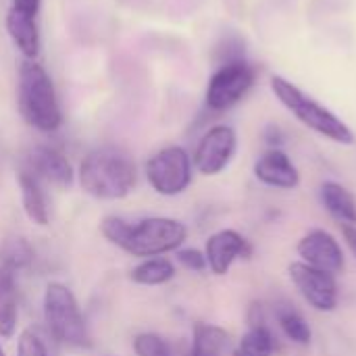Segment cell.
<instances>
[{"label": "cell", "instance_id": "1", "mask_svg": "<svg viewBox=\"0 0 356 356\" xmlns=\"http://www.w3.org/2000/svg\"><path fill=\"white\" fill-rule=\"evenodd\" d=\"M100 232L113 246L138 259L165 257L179 250L188 240L186 223L173 217H146L138 223L106 217L100 223Z\"/></svg>", "mask_w": 356, "mask_h": 356}, {"label": "cell", "instance_id": "2", "mask_svg": "<svg viewBox=\"0 0 356 356\" xmlns=\"http://www.w3.org/2000/svg\"><path fill=\"white\" fill-rule=\"evenodd\" d=\"M77 179L81 190L98 200H123L138 181L136 163L119 148H96L79 165Z\"/></svg>", "mask_w": 356, "mask_h": 356}, {"label": "cell", "instance_id": "3", "mask_svg": "<svg viewBox=\"0 0 356 356\" xmlns=\"http://www.w3.org/2000/svg\"><path fill=\"white\" fill-rule=\"evenodd\" d=\"M269 88H271L273 96L277 98V102L300 125H305L313 134H317L334 144H340V146H353L356 142L355 131L342 117H338L332 108L321 104L317 98L307 94L302 88H298L288 77L273 75L269 79Z\"/></svg>", "mask_w": 356, "mask_h": 356}, {"label": "cell", "instance_id": "4", "mask_svg": "<svg viewBox=\"0 0 356 356\" xmlns=\"http://www.w3.org/2000/svg\"><path fill=\"white\" fill-rule=\"evenodd\" d=\"M17 106L23 121L42 134H52L63 125V108L54 81L38 60L23 58L19 65Z\"/></svg>", "mask_w": 356, "mask_h": 356}, {"label": "cell", "instance_id": "5", "mask_svg": "<svg viewBox=\"0 0 356 356\" xmlns=\"http://www.w3.org/2000/svg\"><path fill=\"white\" fill-rule=\"evenodd\" d=\"M42 313L50 336L58 344L75 350H86L92 346L86 317L71 288L60 282H50L44 290Z\"/></svg>", "mask_w": 356, "mask_h": 356}, {"label": "cell", "instance_id": "6", "mask_svg": "<svg viewBox=\"0 0 356 356\" xmlns=\"http://www.w3.org/2000/svg\"><path fill=\"white\" fill-rule=\"evenodd\" d=\"M259 67L244 56H234L221 63L209 77L204 90V104L213 113H225L238 106L257 86Z\"/></svg>", "mask_w": 356, "mask_h": 356}, {"label": "cell", "instance_id": "7", "mask_svg": "<svg viewBox=\"0 0 356 356\" xmlns=\"http://www.w3.org/2000/svg\"><path fill=\"white\" fill-rule=\"evenodd\" d=\"M146 179L150 188L167 198L184 194L194 179V163L186 148L165 146L146 163Z\"/></svg>", "mask_w": 356, "mask_h": 356}, {"label": "cell", "instance_id": "8", "mask_svg": "<svg viewBox=\"0 0 356 356\" xmlns=\"http://www.w3.org/2000/svg\"><path fill=\"white\" fill-rule=\"evenodd\" d=\"M238 152V131L227 123H217L209 127L192 154L194 171L204 177H215L223 173Z\"/></svg>", "mask_w": 356, "mask_h": 356}, {"label": "cell", "instance_id": "9", "mask_svg": "<svg viewBox=\"0 0 356 356\" xmlns=\"http://www.w3.org/2000/svg\"><path fill=\"white\" fill-rule=\"evenodd\" d=\"M288 275L292 286L298 290V294L311 309L319 313H332L338 309L340 290L334 275L319 271L302 261H294L288 267Z\"/></svg>", "mask_w": 356, "mask_h": 356}, {"label": "cell", "instance_id": "10", "mask_svg": "<svg viewBox=\"0 0 356 356\" xmlns=\"http://www.w3.org/2000/svg\"><path fill=\"white\" fill-rule=\"evenodd\" d=\"M296 254L300 257L302 263L319 271H325L334 277H338L346 269V254H344L342 244L338 242L334 234L321 227L311 229L298 240Z\"/></svg>", "mask_w": 356, "mask_h": 356}, {"label": "cell", "instance_id": "11", "mask_svg": "<svg viewBox=\"0 0 356 356\" xmlns=\"http://www.w3.org/2000/svg\"><path fill=\"white\" fill-rule=\"evenodd\" d=\"M202 252L211 273L227 275L236 261L252 257V244L236 229H219L209 236Z\"/></svg>", "mask_w": 356, "mask_h": 356}, {"label": "cell", "instance_id": "12", "mask_svg": "<svg viewBox=\"0 0 356 356\" xmlns=\"http://www.w3.org/2000/svg\"><path fill=\"white\" fill-rule=\"evenodd\" d=\"M259 184L273 190H296L302 181L298 167L284 148H267L252 167Z\"/></svg>", "mask_w": 356, "mask_h": 356}, {"label": "cell", "instance_id": "13", "mask_svg": "<svg viewBox=\"0 0 356 356\" xmlns=\"http://www.w3.org/2000/svg\"><path fill=\"white\" fill-rule=\"evenodd\" d=\"M31 175H35L42 184H50L56 188H71L75 181V171L69 159L52 146H35L27 156V167Z\"/></svg>", "mask_w": 356, "mask_h": 356}, {"label": "cell", "instance_id": "14", "mask_svg": "<svg viewBox=\"0 0 356 356\" xmlns=\"http://www.w3.org/2000/svg\"><path fill=\"white\" fill-rule=\"evenodd\" d=\"M4 27L13 46L19 50V54L25 60H38L42 52V35H40L38 17L19 13L8 6L6 17H4Z\"/></svg>", "mask_w": 356, "mask_h": 356}, {"label": "cell", "instance_id": "15", "mask_svg": "<svg viewBox=\"0 0 356 356\" xmlns=\"http://www.w3.org/2000/svg\"><path fill=\"white\" fill-rule=\"evenodd\" d=\"M17 181L21 190V204L27 219L38 227H46L50 223V207L42 181L35 175H31L27 169L19 171Z\"/></svg>", "mask_w": 356, "mask_h": 356}, {"label": "cell", "instance_id": "16", "mask_svg": "<svg viewBox=\"0 0 356 356\" xmlns=\"http://www.w3.org/2000/svg\"><path fill=\"white\" fill-rule=\"evenodd\" d=\"M319 198L325 211L340 221V225H356V196L340 181H323Z\"/></svg>", "mask_w": 356, "mask_h": 356}, {"label": "cell", "instance_id": "17", "mask_svg": "<svg viewBox=\"0 0 356 356\" xmlns=\"http://www.w3.org/2000/svg\"><path fill=\"white\" fill-rule=\"evenodd\" d=\"M232 336L213 323H196L192 330V355L225 356L232 355Z\"/></svg>", "mask_w": 356, "mask_h": 356}, {"label": "cell", "instance_id": "18", "mask_svg": "<svg viewBox=\"0 0 356 356\" xmlns=\"http://www.w3.org/2000/svg\"><path fill=\"white\" fill-rule=\"evenodd\" d=\"M280 342L271 327L265 321L248 323L246 334L240 338L238 348L232 350V356H277Z\"/></svg>", "mask_w": 356, "mask_h": 356}, {"label": "cell", "instance_id": "19", "mask_svg": "<svg viewBox=\"0 0 356 356\" xmlns=\"http://www.w3.org/2000/svg\"><path fill=\"white\" fill-rule=\"evenodd\" d=\"M15 273L0 267V338H13L19 321Z\"/></svg>", "mask_w": 356, "mask_h": 356}, {"label": "cell", "instance_id": "20", "mask_svg": "<svg viewBox=\"0 0 356 356\" xmlns=\"http://www.w3.org/2000/svg\"><path fill=\"white\" fill-rule=\"evenodd\" d=\"M177 269L173 265V261H169L167 257H152V259H142V263H138L131 269V282L138 286H165L175 277Z\"/></svg>", "mask_w": 356, "mask_h": 356}, {"label": "cell", "instance_id": "21", "mask_svg": "<svg viewBox=\"0 0 356 356\" xmlns=\"http://www.w3.org/2000/svg\"><path fill=\"white\" fill-rule=\"evenodd\" d=\"M275 319L282 334L296 346H309L313 342V330L305 315L292 305H282L275 309Z\"/></svg>", "mask_w": 356, "mask_h": 356}, {"label": "cell", "instance_id": "22", "mask_svg": "<svg viewBox=\"0 0 356 356\" xmlns=\"http://www.w3.org/2000/svg\"><path fill=\"white\" fill-rule=\"evenodd\" d=\"M33 261V246L21 238V236H10L0 244V267L17 273L21 269H27Z\"/></svg>", "mask_w": 356, "mask_h": 356}, {"label": "cell", "instance_id": "23", "mask_svg": "<svg viewBox=\"0 0 356 356\" xmlns=\"http://www.w3.org/2000/svg\"><path fill=\"white\" fill-rule=\"evenodd\" d=\"M136 356H173L169 344L156 334H140L134 338Z\"/></svg>", "mask_w": 356, "mask_h": 356}, {"label": "cell", "instance_id": "24", "mask_svg": "<svg viewBox=\"0 0 356 356\" xmlns=\"http://www.w3.org/2000/svg\"><path fill=\"white\" fill-rule=\"evenodd\" d=\"M17 356H50V353L33 330H25L17 340Z\"/></svg>", "mask_w": 356, "mask_h": 356}, {"label": "cell", "instance_id": "25", "mask_svg": "<svg viewBox=\"0 0 356 356\" xmlns=\"http://www.w3.org/2000/svg\"><path fill=\"white\" fill-rule=\"evenodd\" d=\"M175 257H177V263H179L181 267H186L188 271L200 273V271L209 269L207 257H204V252L198 250V248H179V250H175Z\"/></svg>", "mask_w": 356, "mask_h": 356}, {"label": "cell", "instance_id": "26", "mask_svg": "<svg viewBox=\"0 0 356 356\" xmlns=\"http://www.w3.org/2000/svg\"><path fill=\"white\" fill-rule=\"evenodd\" d=\"M10 8L25 13V15H31V17H38L40 8H42V0H13Z\"/></svg>", "mask_w": 356, "mask_h": 356}, {"label": "cell", "instance_id": "27", "mask_svg": "<svg viewBox=\"0 0 356 356\" xmlns=\"http://www.w3.org/2000/svg\"><path fill=\"white\" fill-rule=\"evenodd\" d=\"M265 140L269 144V148H282L284 144V134L277 125H269L267 131H265Z\"/></svg>", "mask_w": 356, "mask_h": 356}, {"label": "cell", "instance_id": "28", "mask_svg": "<svg viewBox=\"0 0 356 356\" xmlns=\"http://www.w3.org/2000/svg\"><path fill=\"white\" fill-rule=\"evenodd\" d=\"M342 236H344L346 246L350 248V252L356 259V225H342Z\"/></svg>", "mask_w": 356, "mask_h": 356}, {"label": "cell", "instance_id": "29", "mask_svg": "<svg viewBox=\"0 0 356 356\" xmlns=\"http://www.w3.org/2000/svg\"><path fill=\"white\" fill-rule=\"evenodd\" d=\"M0 356H6V353H4V348H2V344H0Z\"/></svg>", "mask_w": 356, "mask_h": 356}, {"label": "cell", "instance_id": "30", "mask_svg": "<svg viewBox=\"0 0 356 356\" xmlns=\"http://www.w3.org/2000/svg\"><path fill=\"white\" fill-rule=\"evenodd\" d=\"M190 356H198V355H192V353H190Z\"/></svg>", "mask_w": 356, "mask_h": 356}]
</instances>
